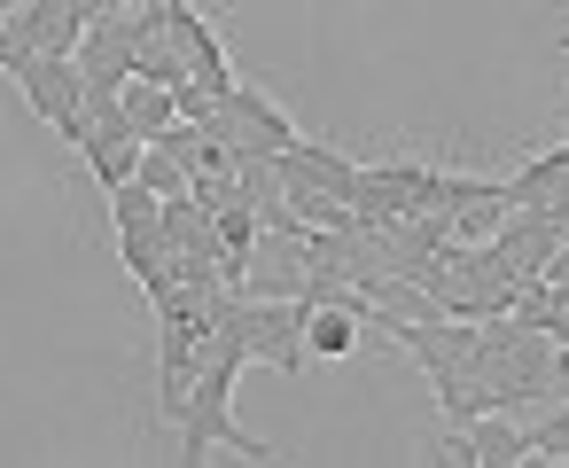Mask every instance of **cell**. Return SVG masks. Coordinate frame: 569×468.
<instances>
[{
	"label": "cell",
	"instance_id": "obj_7",
	"mask_svg": "<svg viewBox=\"0 0 569 468\" xmlns=\"http://www.w3.org/2000/svg\"><path fill=\"white\" fill-rule=\"evenodd\" d=\"M17 9H24V0H0V17H17Z\"/></svg>",
	"mask_w": 569,
	"mask_h": 468
},
{
	"label": "cell",
	"instance_id": "obj_5",
	"mask_svg": "<svg viewBox=\"0 0 569 468\" xmlns=\"http://www.w3.org/2000/svg\"><path fill=\"white\" fill-rule=\"evenodd\" d=\"M359 336H367V320H351V312H336V305H305V351H312V359H351Z\"/></svg>",
	"mask_w": 569,
	"mask_h": 468
},
{
	"label": "cell",
	"instance_id": "obj_6",
	"mask_svg": "<svg viewBox=\"0 0 569 468\" xmlns=\"http://www.w3.org/2000/svg\"><path fill=\"white\" fill-rule=\"evenodd\" d=\"M133 180H141L149 196H188V180H196V172H188V157H172L164 141H141V165H133Z\"/></svg>",
	"mask_w": 569,
	"mask_h": 468
},
{
	"label": "cell",
	"instance_id": "obj_3",
	"mask_svg": "<svg viewBox=\"0 0 569 468\" xmlns=\"http://www.w3.org/2000/svg\"><path fill=\"white\" fill-rule=\"evenodd\" d=\"M305 273H312L305 235H258L250 258H242V297H297Z\"/></svg>",
	"mask_w": 569,
	"mask_h": 468
},
{
	"label": "cell",
	"instance_id": "obj_2",
	"mask_svg": "<svg viewBox=\"0 0 569 468\" xmlns=\"http://www.w3.org/2000/svg\"><path fill=\"white\" fill-rule=\"evenodd\" d=\"M234 336H242V359H266L273 375L305 367V305L297 297H234Z\"/></svg>",
	"mask_w": 569,
	"mask_h": 468
},
{
	"label": "cell",
	"instance_id": "obj_8",
	"mask_svg": "<svg viewBox=\"0 0 569 468\" xmlns=\"http://www.w3.org/2000/svg\"><path fill=\"white\" fill-rule=\"evenodd\" d=\"M561 56H569V32H561Z\"/></svg>",
	"mask_w": 569,
	"mask_h": 468
},
{
	"label": "cell",
	"instance_id": "obj_4",
	"mask_svg": "<svg viewBox=\"0 0 569 468\" xmlns=\"http://www.w3.org/2000/svg\"><path fill=\"white\" fill-rule=\"evenodd\" d=\"M118 118H126L141 141H157L164 126H180V102H172V87H157V79H126V94H118Z\"/></svg>",
	"mask_w": 569,
	"mask_h": 468
},
{
	"label": "cell",
	"instance_id": "obj_1",
	"mask_svg": "<svg viewBox=\"0 0 569 468\" xmlns=\"http://www.w3.org/2000/svg\"><path fill=\"white\" fill-rule=\"evenodd\" d=\"M17 94H24V110L40 118V126H56L63 141H79L87 133V79H79V56H24L17 71Z\"/></svg>",
	"mask_w": 569,
	"mask_h": 468
}]
</instances>
